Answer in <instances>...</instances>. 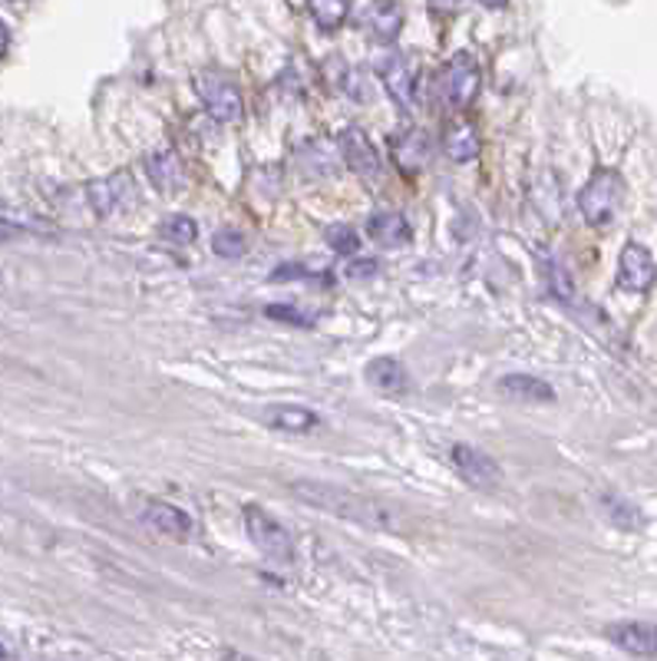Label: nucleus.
<instances>
[{
	"instance_id": "f257e3e1",
	"label": "nucleus",
	"mask_w": 657,
	"mask_h": 661,
	"mask_svg": "<svg viewBox=\"0 0 657 661\" xmlns=\"http://www.w3.org/2000/svg\"><path fill=\"white\" fill-rule=\"evenodd\" d=\"M291 493L297 499H304L307 506L321 509V513H334L341 519H351V523H361V526H371V529H390L393 526V516H390L386 506H380L361 493H351L344 486H331V483H321V479H297V483H291Z\"/></svg>"
},
{
	"instance_id": "f03ea898",
	"label": "nucleus",
	"mask_w": 657,
	"mask_h": 661,
	"mask_svg": "<svg viewBox=\"0 0 657 661\" xmlns=\"http://www.w3.org/2000/svg\"><path fill=\"white\" fill-rule=\"evenodd\" d=\"M625 202V179L615 169H598L578 192V208L588 225H611Z\"/></svg>"
},
{
	"instance_id": "7ed1b4c3",
	"label": "nucleus",
	"mask_w": 657,
	"mask_h": 661,
	"mask_svg": "<svg viewBox=\"0 0 657 661\" xmlns=\"http://www.w3.org/2000/svg\"><path fill=\"white\" fill-rule=\"evenodd\" d=\"M245 529H248V540L255 543L258 553H265L275 563H294V540L272 513H265L255 503L245 506Z\"/></svg>"
},
{
	"instance_id": "20e7f679",
	"label": "nucleus",
	"mask_w": 657,
	"mask_h": 661,
	"mask_svg": "<svg viewBox=\"0 0 657 661\" xmlns=\"http://www.w3.org/2000/svg\"><path fill=\"white\" fill-rule=\"evenodd\" d=\"M195 94L205 103L208 116L218 123H238L245 116V103L242 94L232 80L218 77V74H198L195 77Z\"/></svg>"
},
{
	"instance_id": "39448f33",
	"label": "nucleus",
	"mask_w": 657,
	"mask_h": 661,
	"mask_svg": "<svg viewBox=\"0 0 657 661\" xmlns=\"http://www.w3.org/2000/svg\"><path fill=\"white\" fill-rule=\"evenodd\" d=\"M374 70L376 77H380V84H383V90H386V96H390L403 113H410V109H413V70H410L406 57L396 54V50H383V54H376L374 57Z\"/></svg>"
},
{
	"instance_id": "423d86ee",
	"label": "nucleus",
	"mask_w": 657,
	"mask_h": 661,
	"mask_svg": "<svg viewBox=\"0 0 657 661\" xmlns=\"http://www.w3.org/2000/svg\"><path fill=\"white\" fill-rule=\"evenodd\" d=\"M443 87H447V99L453 109H467L472 99L479 96V64L472 60V54H457L447 70H443Z\"/></svg>"
},
{
	"instance_id": "0eeeda50",
	"label": "nucleus",
	"mask_w": 657,
	"mask_h": 661,
	"mask_svg": "<svg viewBox=\"0 0 657 661\" xmlns=\"http://www.w3.org/2000/svg\"><path fill=\"white\" fill-rule=\"evenodd\" d=\"M657 279V262L655 255L645 249V245H638V242H628L625 249H621V259H618V284L625 288V291H635V294H641V291H648Z\"/></svg>"
},
{
	"instance_id": "6e6552de",
	"label": "nucleus",
	"mask_w": 657,
	"mask_h": 661,
	"mask_svg": "<svg viewBox=\"0 0 657 661\" xmlns=\"http://www.w3.org/2000/svg\"><path fill=\"white\" fill-rule=\"evenodd\" d=\"M453 467H457V473H460L470 486H475V489H496L499 479H502L499 464H496L489 454L470 447V444H457V447H453Z\"/></svg>"
},
{
	"instance_id": "1a4fd4ad",
	"label": "nucleus",
	"mask_w": 657,
	"mask_h": 661,
	"mask_svg": "<svg viewBox=\"0 0 657 661\" xmlns=\"http://www.w3.org/2000/svg\"><path fill=\"white\" fill-rule=\"evenodd\" d=\"M337 146H341V159L357 173V176H364V179H374L376 173H380V153H376V146L371 143V136L364 133V129H344L341 133V139H337Z\"/></svg>"
},
{
	"instance_id": "9d476101",
	"label": "nucleus",
	"mask_w": 657,
	"mask_h": 661,
	"mask_svg": "<svg viewBox=\"0 0 657 661\" xmlns=\"http://www.w3.org/2000/svg\"><path fill=\"white\" fill-rule=\"evenodd\" d=\"M87 198H90V205H94L99 218H109L126 202H133V176L129 173H112L106 179H96V183L87 186Z\"/></svg>"
},
{
	"instance_id": "9b49d317",
	"label": "nucleus",
	"mask_w": 657,
	"mask_h": 661,
	"mask_svg": "<svg viewBox=\"0 0 657 661\" xmlns=\"http://www.w3.org/2000/svg\"><path fill=\"white\" fill-rule=\"evenodd\" d=\"M139 519H143L153 533L169 536V540H186L188 533H192V519H188V513L186 509H179V506H173V503H159V499H153V503H146V506H143Z\"/></svg>"
},
{
	"instance_id": "f8f14e48",
	"label": "nucleus",
	"mask_w": 657,
	"mask_h": 661,
	"mask_svg": "<svg viewBox=\"0 0 657 661\" xmlns=\"http://www.w3.org/2000/svg\"><path fill=\"white\" fill-rule=\"evenodd\" d=\"M608 639L631 652V655H657V625L651 622H618V625H608Z\"/></svg>"
},
{
	"instance_id": "ddd939ff",
	"label": "nucleus",
	"mask_w": 657,
	"mask_h": 661,
	"mask_svg": "<svg viewBox=\"0 0 657 661\" xmlns=\"http://www.w3.org/2000/svg\"><path fill=\"white\" fill-rule=\"evenodd\" d=\"M499 393L509 400H522V404H552L556 400V390L532 375H506L499 380Z\"/></svg>"
},
{
	"instance_id": "4468645a",
	"label": "nucleus",
	"mask_w": 657,
	"mask_h": 661,
	"mask_svg": "<svg viewBox=\"0 0 657 661\" xmlns=\"http://www.w3.org/2000/svg\"><path fill=\"white\" fill-rule=\"evenodd\" d=\"M367 235L380 242L383 249H400L413 239V229L400 212H376L374 218L367 222Z\"/></svg>"
},
{
	"instance_id": "2eb2a0df",
	"label": "nucleus",
	"mask_w": 657,
	"mask_h": 661,
	"mask_svg": "<svg viewBox=\"0 0 657 661\" xmlns=\"http://www.w3.org/2000/svg\"><path fill=\"white\" fill-rule=\"evenodd\" d=\"M430 153H433V143L423 129H410V133H400V139L393 143V156L400 163V169L413 173V169H423L430 163Z\"/></svg>"
},
{
	"instance_id": "dca6fc26",
	"label": "nucleus",
	"mask_w": 657,
	"mask_h": 661,
	"mask_svg": "<svg viewBox=\"0 0 657 661\" xmlns=\"http://www.w3.org/2000/svg\"><path fill=\"white\" fill-rule=\"evenodd\" d=\"M146 173L153 179V186L159 192H179L186 186V176H183V163L173 149H163L156 156L146 159Z\"/></svg>"
},
{
	"instance_id": "f3484780",
	"label": "nucleus",
	"mask_w": 657,
	"mask_h": 661,
	"mask_svg": "<svg viewBox=\"0 0 657 661\" xmlns=\"http://www.w3.org/2000/svg\"><path fill=\"white\" fill-rule=\"evenodd\" d=\"M268 427L272 430H284V434H307L321 424V417L307 407H294V404H284V407H272L268 414Z\"/></svg>"
},
{
	"instance_id": "a211bd4d",
	"label": "nucleus",
	"mask_w": 657,
	"mask_h": 661,
	"mask_svg": "<svg viewBox=\"0 0 657 661\" xmlns=\"http://www.w3.org/2000/svg\"><path fill=\"white\" fill-rule=\"evenodd\" d=\"M367 27L374 30L376 40H396V33L403 30V7L396 0H376L367 10Z\"/></svg>"
},
{
	"instance_id": "6ab92c4d",
	"label": "nucleus",
	"mask_w": 657,
	"mask_h": 661,
	"mask_svg": "<svg viewBox=\"0 0 657 661\" xmlns=\"http://www.w3.org/2000/svg\"><path fill=\"white\" fill-rule=\"evenodd\" d=\"M367 383L376 387L380 393H403L406 390V368L393 358H376L367 364Z\"/></svg>"
},
{
	"instance_id": "aec40b11",
	"label": "nucleus",
	"mask_w": 657,
	"mask_h": 661,
	"mask_svg": "<svg viewBox=\"0 0 657 661\" xmlns=\"http://www.w3.org/2000/svg\"><path fill=\"white\" fill-rule=\"evenodd\" d=\"M443 153H447V159H453V163H472V159L479 156V136H475V129H472L470 123H457V126L447 129V136H443Z\"/></svg>"
},
{
	"instance_id": "412c9836",
	"label": "nucleus",
	"mask_w": 657,
	"mask_h": 661,
	"mask_svg": "<svg viewBox=\"0 0 657 661\" xmlns=\"http://www.w3.org/2000/svg\"><path fill=\"white\" fill-rule=\"evenodd\" d=\"M307 10L324 33H334L344 27V20L351 13V0H307Z\"/></svg>"
},
{
	"instance_id": "4be33fe9",
	"label": "nucleus",
	"mask_w": 657,
	"mask_h": 661,
	"mask_svg": "<svg viewBox=\"0 0 657 661\" xmlns=\"http://www.w3.org/2000/svg\"><path fill=\"white\" fill-rule=\"evenodd\" d=\"M198 235V225L188 218V215H169L163 225H159V239L163 242H173V245H192Z\"/></svg>"
},
{
	"instance_id": "5701e85b",
	"label": "nucleus",
	"mask_w": 657,
	"mask_h": 661,
	"mask_svg": "<svg viewBox=\"0 0 657 661\" xmlns=\"http://www.w3.org/2000/svg\"><path fill=\"white\" fill-rule=\"evenodd\" d=\"M212 249H215V255H222V259H242V255L248 252V242H245V235H242V232H235V229H222V232H215Z\"/></svg>"
},
{
	"instance_id": "b1692460",
	"label": "nucleus",
	"mask_w": 657,
	"mask_h": 661,
	"mask_svg": "<svg viewBox=\"0 0 657 661\" xmlns=\"http://www.w3.org/2000/svg\"><path fill=\"white\" fill-rule=\"evenodd\" d=\"M327 245L337 255H354L361 249V235L351 225H334V229H327Z\"/></svg>"
},
{
	"instance_id": "393cba45",
	"label": "nucleus",
	"mask_w": 657,
	"mask_h": 661,
	"mask_svg": "<svg viewBox=\"0 0 657 661\" xmlns=\"http://www.w3.org/2000/svg\"><path fill=\"white\" fill-rule=\"evenodd\" d=\"M605 513H608V519H611L615 526H621V529L641 526V513H638L631 503H625V499H605Z\"/></svg>"
},
{
	"instance_id": "a878e982",
	"label": "nucleus",
	"mask_w": 657,
	"mask_h": 661,
	"mask_svg": "<svg viewBox=\"0 0 657 661\" xmlns=\"http://www.w3.org/2000/svg\"><path fill=\"white\" fill-rule=\"evenodd\" d=\"M311 272H304L301 265H282L275 275H272V282H291V279H307Z\"/></svg>"
},
{
	"instance_id": "bb28decb",
	"label": "nucleus",
	"mask_w": 657,
	"mask_h": 661,
	"mask_svg": "<svg viewBox=\"0 0 657 661\" xmlns=\"http://www.w3.org/2000/svg\"><path fill=\"white\" fill-rule=\"evenodd\" d=\"M347 275H351V279H371V275H376V262H371V259L354 262V265L347 269Z\"/></svg>"
},
{
	"instance_id": "cd10ccee",
	"label": "nucleus",
	"mask_w": 657,
	"mask_h": 661,
	"mask_svg": "<svg viewBox=\"0 0 657 661\" xmlns=\"http://www.w3.org/2000/svg\"><path fill=\"white\" fill-rule=\"evenodd\" d=\"M268 314H272V318H287L291 324H311V321H307L304 314H297L294 308H268Z\"/></svg>"
},
{
	"instance_id": "c85d7f7f",
	"label": "nucleus",
	"mask_w": 657,
	"mask_h": 661,
	"mask_svg": "<svg viewBox=\"0 0 657 661\" xmlns=\"http://www.w3.org/2000/svg\"><path fill=\"white\" fill-rule=\"evenodd\" d=\"M463 0H430V10L433 13H457Z\"/></svg>"
},
{
	"instance_id": "c756f323",
	"label": "nucleus",
	"mask_w": 657,
	"mask_h": 661,
	"mask_svg": "<svg viewBox=\"0 0 657 661\" xmlns=\"http://www.w3.org/2000/svg\"><path fill=\"white\" fill-rule=\"evenodd\" d=\"M7 50H10V30H7V23L0 20V60L7 57Z\"/></svg>"
},
{
	"instance_id": "7c9ffc66",
	"label": "nucleus",
	"mask_w": 657,
	"mask_h": 661,
	"mask_svg": "<svg viewBox=\"0 0 657 661\" xmlns=\"http://www.w3.org/2000/svg\"><path fill=\"white\" fill-rule=\"evenodd\" d=\"M479 3H482V7H496V10H499V7H506L509 0H479Z\"/></svg>"
},
{
	"instance_id": "2f4dec72",
	"label": "nucleus",
	"mask_w": 657,
	"mask_h": 661,
	"mask_svg": "<svg viewBox=\"0 0 657 661\" xmlns=\"http://www.w3.org/2000/svg\"><path fill=\"white\" fill-rule=\"evenodd\" d=\"M10 235H13V229H10V225H0V242L10 239Z\"/></svg>"
},
{
	"instance_id": "473e14b6",
	"label": "nucleus",
	"mask_w": 657,
	"mask_h": 661,
	"mask_svg": "<svg viewBox=\"0 0 657 661\" xmlns=\"http://www.w3.org/2000/svg\"><path fill=\"white\" fill-rule=\"evenodd\" d=\"M3 655H7V652H3V649H0V659H3Z\"/></svg>"
}]
</instances>
